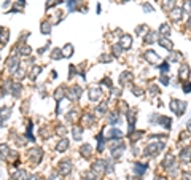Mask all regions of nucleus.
Listing matches in <instances>:
<instances>
[{"label":"nucleus","instance_id":"obj_16","mask_svg":"<svg viewBox=\"0 0 191 180\" xmlns=\"http://www.w3.org/2000/svg\"><path fill=\"white\" fill-rule=\"evenodd\" d=\"M62 54L64 56H72L73 54V46L72 45H65V48L62 50Z\"/></svg>","mask_w":191,"mask_h":180},{"label":"nucleus","instance_id":"obj_10","mask_svg":"<svg viewBox=\"0 0 191 180\" xmlns=\"http://www.w3.org/2000/svg\"><path fill=\"white\" fill-rule=\"evenodd\" d=\"M131 43H132V41H131V37H129V35H124V37L121 38V41H119L121 48H129Z\"/></svg>","mask_w":191,"mask_h":180},{"label":"nucleus","instance_id":"obj_28","mask_svg":"<svg viewBox=\"0 0 191 180\" xmlns=\"http://www.w3.org/2000/svg\"><path fill=\"white\" fill-rule=\"evenodd\" d=\"M169 32H170V29H169V26L167 24H164L161 27V34H164V35H169Z\"/></svg>","mask_w":191,"mask_h":180},{"label":"nucleus","instance_id":"obj_6","mask_svg":"<svg viewBox=\"0 0 191 180\" xmlns=\"http://www.w3.org/2000/svg\"><path fill=\"white\" fill-rule=\"evenodd\" d=\"M145 58H147V61H148V62H151V64L159 62V58L155 54V51H147V53H145Z\"/></svg>","mask_w":191,"mask_h":180},{"label":"nucleus","instance_id":"obj_9","mask_svg":"<svg viewBox=\"0 0 191 180\" xmlns=\"http://www.w3.org/2000/svg\"><path fill=\"white\" fill-rule=\"evenodd\" d=\"M188 75H189V69H188L186 64H183V65L180 67V78H182V80H186Z\"/></svg>","mask_w":191,"mask_h":180},{"label":"nucleus","instance_id":"obj_21","mask_svg":"<svg viewBox=\"0 0 191 180\" xmlns=\"http://www.w3.org/2000/svg\"><path fill=\"white\" fill-rule=\"evenodd\" d=\"M131 77H132V75H131V72H124V73L121 75L119 81H121V83H128V81L131 80Z\"/></svg>","mask_w":191,"mask_h":180},{"label":"nucleus","instance_id":"obj_3","mask_svg":"<svg viewBox=\"0 0 191 180\" xmlns=\"http://www.w3.org/2000/svg\"><path fill=\"white\" fill-rule=\"evenodd\" d=\"M29 155H30V161L34 164H37L40 159H42V150H40V148H32L29 151Z\"/></svg>","mask_w":191,"mask_h":180},{"label":"nucleus","instance_id":"obj_19","mask_svg":"<svg viewBox=\"0 0 191 180\" xmlns=\"http://www.w3.org/2000/svg\"><path fill=\"white\" fill-rule=\"evenodd\" d=\"M51 58H53V59H61V58H64L62 50H54L53 54H51Z\"/></svg>","mask_w":191,"mask_h":180},{"label":"nucleus","instance_id":"obj_30","mask_svg":"<svg viewBox=\"0 0 191 180\" xmlns=\"http://www.w3.org/2000/svg\"><path fill=\"white\" fill-rule=\"evenodd\" d=\"M29 53H30V48H29V46H22V48H21V54H24V56H27Z\"/></svg>","mask_w":191,"mask_h":180},{"label":"nucleus","instance_id":"obj_23","mask_svg":"<svg viewBox=\"0 0 191 180\" xmlns=\"http://www.w3.org/2000/svg\"><path fill=\"white\" fill-rule=\"evenodd\" d=\"M159 43H161L162 46H166L167 50H172V43H170V41H167V38H161Z\"/></svg>","mask_w":191,"mask_h":180},{"label":"nucleus","instance_id":"obj_20","mask_svg":"<svg viewBox=\"0 0 191 180\" xmlns=\"http://www.w3.org/2000/svg\"><path fill=\"white\" fill-rule=\"evenodd\" d=\"M8 151H10V150H8V147H7L5 144H0V155L5 158V156H8Z\"/></svg>","mask_w":191,"mask_h":180},{"label":"nucleus","instance_id":"obj_18","mask_svg":"<svg viewBox=\"0 0 191 180\" xmlns=\"http://www.w3.org/2000/svg\"><path fill=\"white\" fill-rule=\"evenodd\" d=\"M73 139L75 140H80L81 139V134H83V129H80V128H73Z\"/></svg>","mask_w":191,"mask_h":180},{"label":"nucleus","instance_id":"obj_7","mask_svg":"<svg viewBox=\"0 0 191 180\" xmlns=\"http://www.w3.org/2000/svg\"><path fill=\"white\" fill-rule=\"evenodd\" d=\"M81 180H97V174L94 171H88L81 174Z\"/></svg>","mask_w":191,"mask_h":180},{"label":"nucleus","instance_id":"obj_31","mask_svg":"<svg viewBox=\"0 0 191 180\" xmlns=\"http://www.w3.org/2000/svg\"><path fill=\"white\" fill-rule=\"evenodd\" d=\"M121 50H123V48H121V45H115V46H113V51H115L116 56H119V54H121Z\"/></svg>","mask_w":191,"mask_h":180},{"label":"nucleus","instance_id":"obj_26","mask_svg":"<svg viewBox=\"0 0 191 180\" xmlns=\"http://www.w3.org/2000/svg\"><path fill=\"white\" fill-rule=\"evenodd\" d=\"M54 97H56L58 101H61V99L64 97V89H62V88H61V89H58L56 92H54Z\"/></svg>","mask_w":191,"mask_h":180},{"label":"nucleus","instance_id":"obj_2","mask_svg":"<svg viewBox=\"0 0 191 180\" xmlns=\"http://www.w3.org/2000/svg\"><path fill=\"white\" fill-rule=\"evenodd\" d=\"M170 108L174 110V112H175L177 115H182V113H183V110L186 108V104H185V102H182V101H172V102H170Z\"/></svg>","mask_w":191,"mask_h":180},{"label":"nucleus","instance_id":"obj_27","mask_svg":"<svg viewBox=\"0 0 191 180\" xmlns=\"http://www.w3.org/2000/svg\"><path fill=\"white\" fill-rule=\"evenodd\" d=\"M10 112H11L10 108H2V110H0V116H2V118H8Z\"/></svg>","mask_w":191,"mask_h":180},{"label":"nucleus","instance_id":"obj_15","mask_svg":"<svg viewBox=\"0 0 191 180\" xmlns=\"http://www.w3.org/2000/svg\"><path fill=\"white\" fill-rule=\"evenodd\" d=\"M80 151H81V155L89 156V155H91V151H92V148H91V145H83V147L80 148Z\"/></svg>","mask_w":191,"mask_h":180},{"label":"nucleus","instance_id":"obj_34","mask_svg":"<svg viewBox=\"0 0 191 180\" xmlns=\"http://www.w3.org/2000/svg\"><path fill=\"white\" fill-rule=\"evenodd\" d=\"M183 180H191V172H185L183 174Z\"/></svg>","mask_w":191,"mask_h":180},{"label":"nucleus","instance_id":"obj_8","mask_svg":"<svg viewBox=\"0 0 191 180\" xmlns=\"http://www.w3.org/2000/svg\"><path fill=\"white\" fill-rule=\"evenodd\" d=\"M100 97V89L99 88H91L89 89V99L91 101H97Z\"/></svg>","mask_w":191,"mask_h":180},{"label":"nucleus","instance_id":"obj_1","mask_svg":"<svg viewBox=\"0 0 191 180\" xmlns=\"http://www.w3.org/2000/svg\"><path fill=\"white\" fill-rule=\"evenodd\" d=\"M58 172H59L61 175H69V174L72 172V163L67 161V159L61 161L59 166H58Z\"/></svg>","mask_w":191,"mask_h":180},{"label":"nucleus","instance_id":"obj_29","mask_svg":"<svg viewBox=\"0 0 191 180\" xmlns=\"http://www.w3.org/2000/svg\"><path fill=\"white\" fill-rule=\"evenodd\" d=\"M42 32H43V34H49V32H51V29H49L48 24H42Z\"/></svg>","mask_w":191,"mask_h":180},{"label":"nucleus","instance_id":"obj_4","mask_svg":"<svg viewBox=\"0 0 191 180\" xmlns=\"http://www.w3.org/2000/svg\"><path fill=\"white\" fill-rule=\"evenodd\" d=\"M104 168H107V164H105V161H96L94 164H92V171L97 174V172H104L105 169Z\"/></svg>","mask_w":191,"mask_h":180},{"label":"nucleus","instance_id":"obj_24","mask_svg":"<svg viewBox=\"0 0 191 180\" xmlns=\"http://www.w3.org/2000/svg\"><path fill=\"white\" fill-rule=\"evenodd\" d=\"M108 137H121V131H119V129H112V131H108Z\"/></svg>","mask_w":191,"mask_h":180},{"label":"nucleus","instance_id":"obj_11","mask_svg":"<svg viewBox=\"0 0 191 180\" xmlns=\"http://www.w3.org/2000/svg\"><path fill=\"white\" fill-rule=\"evenodd\" d=\"M145 171H147V166H143V164H139V163H137V164L134 166V172L139 174V175H142Z\"/></svg>","mask_w":191,"mask_h":180},{"label":"nucleus","instance_id":"obj_32","mask_svg":"<svg viewBox=\"0 0 191 180\" xmlns=\"http://www.w3.org/2000/svg\"><path fill=\"white\" fill-rule=\"evenodd\" d=\"M108 120H110V123H116V121H118V115H116V113H112Z\"/></svg>","mask_w":191,"mask_h":180},{"label":"nucleus","instance_id":"obj_14","mask_svg":"<svg viewBox=\"0 0 191 180\" xmlns=\"http://www.w3.org/2000/svg\"><path fill=\"white\" fill-rule=\"evenodd\" d=\"M67 147H69V142H67L65 139H62V140L58 144L56 150H58V151H64V150H67Z\"/></svg>","mask_w":191,"mask_h":180},{"label":"nucleus","instance_id":"obj_17","mask_svg":"<svg viewBox=\"0 0 191 180\" xmlns=\"http://www.w3.org/2000/svg\"><path fill=\"white\" fill-rule=\"evenodd\" d=\"M42 72V67H38V65H35L34 69H32V72H30V80H35L37 78V75Z\"/></svg>","mask_w":191,"mask_h":180},{"label":"nucleus","instance_id":"obj_22","mask_svg":"<svg viewBox=\"0 0 191 180\" xmlns=\"http://www.w3.org/2000/svg\"><path fill=\"white\" fill-rule=\"evenodd\" d=\"M182 159H183V161H189V159H191V151H189L188 148L182 151Z\"/></svg>","mask_w":191,"mask_h":180},{"label":"nucleus","instance_id":"obj_5","mask_svg":"<svg viewBox=\"0 0 191 180\" xmlns=\"http://www.w3.org/2000/svg\"><path fill=\"white\" fill-rule=\"evenodd\" d=\"M30 177L27 175V172L24 171V169H21V171H16V174L13 175V180H29Z\"/></svg>","mask_w":191,"mask_h":180},{"label":"nucleus","instance_id":"obj_25","mask_svg":"<svg viewBox=\"0 0 191 180\" xmlns=\"http://www.w3.org/2000/svg\"><path fill=\"white\" fill-rule=\"evenodd\" d=\"M155 37H156V34H155V32L148 34V37L145 35V41H147V43H153V41H155Z\"/></svg>","mask_w":191,"mask_h":180},{"label":"nucleus","instance_id":"obj_35","mask_svg":"<svg viewBox=\"0 0 191 180\" xmlns=\"http://www.w3.org/2000/svg\"><path fill=\"white\" fill-rule=\"evenodd\" d=\"M29 180H42V178H40V177H38V175H32V177H30V178H29Z\"/></svg>","mask_w":191,"mask_h":180},{"label":"nucleus","instance_id":"obj_13","mask_svg":"<svg viewBox=\"0 0 191 180\" xmlns=\"http://www.w3.org/2000/svg\"><path fill=\"white\" fill-rule=\"evenodd\" d=\"M80 94H81V89L78 88V86H75V88H72V91L69 92V96L72 99H78L80 97Z\"/></svg>","mask_w":191,"mask_h":180},{"label":"nucleus","instance_id":"obj_33","mask_svg":"<svg viewBox=\"0 0 191 180\" xmlns=\"http://www.w3.org/2000/svg\"><path fill=\"white\" fill-rule=\"evenodd\" d=\"M183 89H186L185 92H189V91H191V83H186V85H183Z\"/></svg>","mask_w":191,"mask_h":180},{"label":"nucleus","instance_id":"obj_12","mask_svg":"<svg viewBox=\"0 0 191 180\" xmlns=\"http://www.w3.org/2000/svg\"><path fill=\"white\" fill-rule=\"evenodd\" d=\"M123 150H124V147H123V145H118V148H112L113 158H119V156L123 155Z\"/></svg>","mask_w":191,"mask_h":180}]
</instances>
